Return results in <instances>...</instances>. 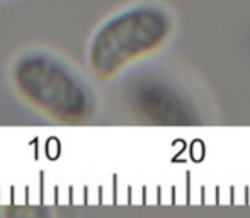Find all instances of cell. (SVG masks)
<instances>
[{"label": "cell", "mask_w": 250, "mask_h": 218, "mask_svg": "<svg viewBox=\"0 0 250 218\" xmlns=\"http://www.w3.org/2000/svg\"><path fill=\"white\" fill-rule=\"evenodd\" d=\"M174 31L167 9L157 3L126 7L97 27L87 50V62L99 80H109L119 72L160 50Z\"/></svg>", "instance_id": "7a4b0ae2"}, {"label": "cell", "mask_w": 250, "mask_h": 218, "mask_svg": "<svg viewBox=\"0 0 250 218\" xmlns=\"http://www.w3.org/2000/svg\"><path fill=\"white\" fill-rule=\"evenodd\" d=\"M10 80L27 106L60 125H83L96 111V96L87 80L50 51L31 50L19 55Z\"/></svg>", "instance_id": "6da1fadb"}]
</instances>
